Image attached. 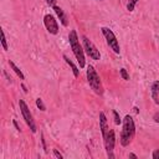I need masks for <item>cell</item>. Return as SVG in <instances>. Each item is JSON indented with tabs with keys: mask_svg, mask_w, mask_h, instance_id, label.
<instances>
[{
	"mask_svg": "<svg viewBox=\"0 0 159 159\" xmlns=\"http://www.w3.org/2000/svg\"><path fill=\"white\" fill-rule=\"evenodd\" d=\"M134 135H135L134 120L129 114H127L122 120V133H120V138H119L120 145L122 147H128L132 143Z\"/></svg>",
	"mask_w": 159,
	"mask_h": 159,
	"instance_id": "cell-1",
	"label": "cell"
},
{
	"mask_svg": "<svg viewBox=\"0 0 159 159\" xmlns=\"http://www.w3.org/2000/svg\"><path fill=\"white\" fill-rule=\"evenodd\" d=\"M68 42H70V47L80 65V68H83L86 66V60H84V48L83 46L80 43V39L77 35L76 30H71L68 34Z\"/></svg>",
	"mask_w": 159,
	"mask_h": 159,
	"instance_id": "cell-2",
	"label": "cell"
},
{
	"mask_svg": "<svg viewBox=\"0 0 159 159\" xmlns=\"http://www.w3.org/2000/svg\"><path fill=\"white\" fill-rule=\"evenodd\" d=\"M87 82L89 84V87L92 88V91L98 94V96H102L104 89H103V84H102V81L97 73V71L94 70V67L92 65H89L87 67Z\"/></svg>",
	"mask_w": 159,
	"mask_h": 159,
	"instance_id": "cell-3",
	"label": "cell"
},
{
	"mask_svg": "<svg viewBox=\"0 0 159 159\" xmlns=\"http://www.w3.org/2000/svg\"><path fill=\"white\" fill-rule=\"evenodd\" d=\"M101 31H102V34H103V36H104V39H106V42H107V45L109 46V48H111L114 53H119V52H120V46H119V42H118V40H117L114 32H113L109 27H104V26L101 27Z\"/></svg>",
	"mask_w": 159,
	"mask_h": 159,
	"instance_id": "cell-4",
	"label": "cell"
},
{
	"mask_svg": "<svg viewBox=\"0 0 159 159\" xmlns=\"http://www.w3.org/2000/svg\"><path fill=\"white\" fill-rule=\"evenodd\" d=\"M19 107H20V112H21V114H22V118L25 119V122H26V124L29 125V128L31 129V132H32V133H36V130H37L36 123H35V120H34V117H32V113L30 112L29 106L26 104V102H25L24 99H20V101H19Z\"/></svg>",
	"mask_w": 159,
	"mask_h": 159,
	"instance_id": "cell-5",
	"label": "cell"
},
{
	"mask_svg": "<svg viewBox=\"0 0 159 159\" xmlns=\"http://www.w3.org/2000/svg\"><path fill=\"white\" fill-rule=\"evenodd\" d=\"M103 142H104V148H106L107 157L109 159H113L114 158L113 150H114V145H116V134H114L113 129H111V128L108 129V132L103 137Z\"/></svg>",
	"mask_w": 159,
	"mask_h": 159,
	"instance_id": "cell-6",
	"label": "cell"
},
{
	"mask_svg": "<svg viewBox=\"0 0 159 159\" xmlns=\"http://www.w3.org/2000/svg\"><path fill=\"white\" fill-rule=\"evenodd\" d=\"M82 43H83V48H84V52L92 58V60H101V53H99V50L94 46V43L87 37V36H82Z\"/></svg>",
	"mask_w": 159,
	"mask_h": 159,
	"instance_id": "cell-7",
	"label": "cell"
},
{
	"mask_svg": "<svg viewBox=\"0 0 159 159\" xmlns=\"http://www.w3.org/2000/svg\"><path fill=\"white\" fill-rule=\"evenodd\" d=\"M43 24L46 30L51 34V35H57L58 34V22L56 20V17L51 14H46L43 16Z\"/></svg>",
	"mask_w": 159,
	"mask_h": 159,
	"instance_id": "cell-8",
	"label": "cell"
},
{
	"mask_svg": "<svg viewBox=\"0 0 159 159\" xmlns=\"http://www.w3.org/2000/svg\"><path fill=\"white\" fill-rule=\"evenodd\" d=\"M99 129H101V133H102V138L106 135V133L109 129L108 122H107V117H106V114L103 112L99 113Z\"/></svg>",
	"mask_w": 159,
	"mask_h": 159,
	"instance_id": "cell-9",
	"label": "cell"
},
{
	"mask_svg": "<svg viewBox=\"0 0 159 159\" xmlns=\"http://www.w3.org/2000/svg\"><path fill=\"white\" fill-rule=\"evenodd\" d=\"M150 94L155 104H159V81H154L150 86Z\"/></svg>",
	"mask_w": 159,
	"mask_h": 159,
	"instance_id": "cell-10",
	"label": "cell"
},
{
	"mask_svg": "<svg viewBox=\"0 0 159 159\" xmlns=\"http://www.w3.org/2000/svg\"><path fill=\"white\" fill-rule=\"evenodd\" d=\"M52 9H53V11L56 12L57 17L60 19V22H61L63 26H67V25H68V21H67V16H66V14L63 12V10H62L60 6H56V5H55Z\"/></svg>",
	"mask_w": 159,
	"mask_h": 159,
	"instance_id": "cell-11",
	"label": "cell"
},
{
	"mask_svg": "<svg viewBox=\"0 0 159 159\" xmlns=\"http://www.w3.org/2000/svg\"><path fill=\"white\" fill-rule=\"evenodd\" d=\"M63 60H65V62L71 67V70H72V72H73V76H75V77H78V76H80L78 67H77V66H76V65H75V63H73V62L67 57V55H63Z\"/></svg>",
	"mask_w": 159,
	"mask_h": 159,
	"instance_id": "cell-12",
	"label": "cell"
},
{
	"mask_svg": "<svg viewBox=\"0 0 159 159\" xmlns=\"http://www.w3.org/2000/svg\"><path fill=\"white\" fill-rule=\"evenodd\" d=\"M9 65H10V67L14 70V72L17 75V77H19L20 80H25V76H24L22 71H21V70H20V68H19V67H17V66H16V65L12 62V61H9Z\"/></svg>",
	"mask_w": 159,
	"mask_h": 159,
	"instance_id": "cell-13",
	"label": "cell"
},
{
	"mask_svg": "<svg viewBox=\"0 0 159 159\" xmlns=\"http://www.w3.org/2000/svg\"><path fill=\"white\" fill-rule=\"evenodd\" d=\"M137 2H138V0H129V1H128V4H127V10H128L129 12H132V11L134 10V7H135Z\"/></svg>",
	"mask_w": 159,
	"mask_h": 159,
	"instance_id": "cell-14",
	"label": "cell"
},
{
	"mask_svg": "<svg viewBox=\"0 0 159 159\" xmlns=\"http://www.w3.org/2000/svg\"><path fill=\"white\" fill-rule=\"evenodd\" d=\"M1 45H2V48H4L5 51H7V50H9V47H7V42H6V37H5V32H4V30H1Z\"/></svg>",
	"mask_w": 159,
	"mask_h": 159,
	"instance_id": "cell-15",
	"label": "cell"
},
{
	"mask_svg": "<svg viewBox=\"0 0 159 159\" xmlns=\"http://www.w3.org/2000/svg\"><path fill=\"white\" fill-rule=\"evenodd\" d=\"M36 107H37L40 111H42V112L46 111V106L43 104V102H42L41 98H37V99H36Z\"/></svg>",
	"mask_w": 159,
	"mask_h": 159,
	"instance_id": "cell-16",
	"label": "cell"
},
{
	"mask_svg": "<svg viewBox=\"0 0 159 159\" xmlns=\"http://www.w3.org/2000/svg\"><path fill=\"white\" fill-rule=\"evenodd\" d=\"M112 113H113V118H114V124H117V125L122 124V119H120V117H119L118 112L113 109V112H112Z\"/></svg>",
	"mask_w": 159,
	"mask_h": 159,
	"instance_id": "cell-17",
	"label": "cell"
},
{
	"mask_svg": "<svg viewBox=\"0 0 159 159\" xmlns=\"http://www.w3.org/2000/svg\"><path fill=\"white\" fill-rule=\"evenodd\" d=\"M119 73H120V76H122V78L124 81H129V75H128V72H127L125 68H120L119 70Z\"/></svg>",
	"mask_w": 159,
	"mask_h": 159,
	"instance_id": "cell-18",
	"label": "cell"
},
{
	"mask_svg": "<svg viewBox=\"0 0 159 159\" xmlns=\"http://www.w3.org/2000/svg\"><path fill=\"white\" fill-rule=\"evenodd\" d=\"M53 155H55L57 159H63V155H62L57 149H53Z\"/></svg>",
	"mask_w": 159,
	"mask_h": 159,
	"instance_id": "cell-19",
	"label": "cell"
},
{
	"mask_svg": "<svg viewBox=\"0 0 159 159\" xmlns=\"http://www.w3.org/2000/svg\"><path fill=\"white\" fill-rule=\"evenodd\" d=\"M152 158H153V159H159V149H155V150L152 153Z\"/></svg>",
	"mask_w": 159,
	"mask_h": 159,
	"instance_id": "cell-20",
	"label": "cell"
},
{
	"mask_svg": "<svg viewBox=\"0 0 159 159\" xmlns=\"http://www.w3.org/2000/svg\"><path fill=\"white\" fill-rule=\"evenodd\" d=\"M153 119H154L155 123H159V112H155V113L153 114Z\"/></svg>",
	"mask_w": 159,
	"mask_h": 159,
	"instance_id": "cell-21",
	"label": "cell"
},
{
	"mask_svg": "<svg viewBox=\"0 0 159 159\" xmlns=\"http://www.w3.org/2000/svg\"><path fill=\"white\" fill-rule=\"evenodd\" d=\"M46 4L48 5V6H55V4H56V0H46Z\"/></svg>",
	"mask_w": 159,
	"mask_h": 159,
	"instance_id": "cell-22",
	"label": "cell"
},
{
	"mask_svg": "<svg viewBox=\"0 0 159 159\" xmlns=\"http://www.w3.org/2000/svg\"><path fill=\"white\" fill-rule=\"evenodd\" d=\"M41 142H42V147H43L45 152H47V149H46V143H45V138H43V134H41Z\"/></svg>",
	"mask_w": 159,
	"mask_h": 159,
	"instance_id": "cell-23",
	"label": "cell"
},
{
	"mask_svg": "<svg viewBox=\"0 0 159 159\" xmlns=\"http://www.w3.org/2000/svg\"><path fill=\"white\" fill-rule=\"evenodd\" d=\"M12 124H14V127H15V128H16V130H19V132H20V130H21V129H20V127H19V124H17V122H16V120H12Z\"/></svg>",
	"mask_w": 159,
	"mask_h": 159,
	"instance_id": "cell-24",
	"label": "cell"
},
{
	"mask_svg": "<svg viewBox=\"0 0 159 159\" xmlns=\"http://www.w3.org/2000/svg\"><path fill=\"white\" fill-rule=\"evenodd\" d=\"M129 157H130V158H135V159L138 158V157H137V155H135L134 153H129Z\"/></svg>",
	"mask_w": 159,
	"mask_h": 159,
	"instance_id": "cell-25",
	"label": "cell"
},
{
	"mask_svg": "<svg viewBox=\"0 0 159 159\" xmlns=\"http://www.w3.org/2000/svg\"><path fill=\"white\" fill-rule=\"evenodd\" d=\"M21 87H22V89H24V92L26 93V92H27V89H26V87H25V84H21Z\"/></svg>",
	"mask_w": 159,
	"mask_h": 159,
	"instance_id": "cell-26",
	"label": "cell"
},
{
	"mask_svg": "<svg viewBox=\"0 0 159 159\" xmlns=\"http://www.w3.org/2000/svg\"><path fill=\"white\" fill-rule=\"evenodd\" d=\"M133 109H134V112H135V113H138V112H139V109H138V108H137V107H134V108H133Z\"/></svg>",
	"mask_w": 159,
	"mask_h": 159,
	"instance_id": "cell-27",
	"label": "cell"
}]
</instances>
